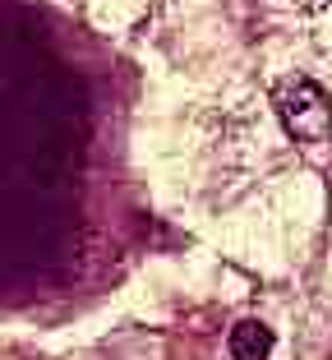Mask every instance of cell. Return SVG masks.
I'll use <instances>...</instances> for the list:
<instances>
[{
	"instance_id": "cell-1",
	"label": "cell",
	"mask_w": 332,
	"mask_h": 360,
	"mask_svg": "<svg viewBox=\"0 0 332 360\" xmlns=\"http://www.w3.org/2000/svg\"><path fill=\"white\" fill-rule=\"evenodd\" d=\"M272 106H277L281 125L296 143H328L332 139V102L314 79L291 75L272 88Z\"/></svg>"
},
{
	"instance_id": "cell-3",
	"label": "cell",
	"mask_w": 332,
	"mask_h": 360,
	"mask_svg": "<svg viewBox=\"0 0 332 360\" xmlns=\"http://www.w3.org/2000/svg\"><path fill=\"white\" fill-rule=\"evenodd\" d=\"M319 5H328V0H305V10H319Z\"/></svg>"
},
{
	"instance_id": "cell-2",
	"label": "cell",
	"mask_w": 332,
	"mask_h": 360,
	"mask_svg": "<svg viewBox=\"0 0 332 360\" xmlns=\"http://www.w3.org/2000/svg\"><path fill=\"white\" fill-rule=\"evenodd\" d=\"M272 328L268 323H258V319H240L236 328H231V338H226V351H231V360H268L272 356Z\"/></svg>"
}]
</instances>
